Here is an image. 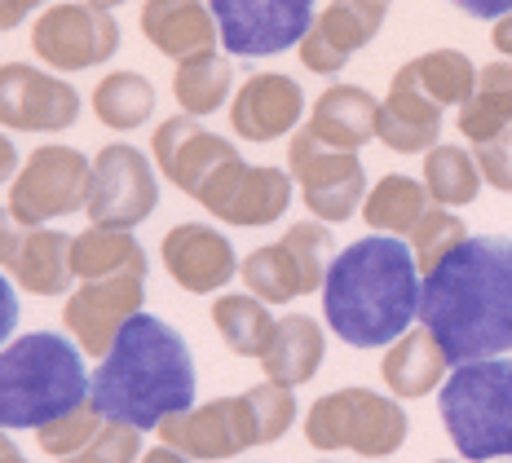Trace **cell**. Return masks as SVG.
Instances as JSON below:
<instances>
[{"label":"cell","mask_w":512,"mask_h":463,"mask_svg":"<svg viewBox=\"0 0 512 463\" xmlns=\"http://www.w3.org/2000/svg\"><path fill=\"white\" fill-rule=\"evenodd\" d=\"M420 322L451 366L512 353V239L468 234L433 274H424Z\"/></svg>","instance_id":"6da1fadb"},{"label":"cell","mask_w":512,"mask_h":463,"mask_svg":"<svg viewBox=\"0 0 512 463\" xmlns=\"http://www.w3.org/2000/svg\"><path fill=\"white\" fill-rule=\"evenodd\" d=\"M424 278L415 252L393 234L340 247L323 278V318L354 349H389L420 318Z\"/></svg>","instance_id":"7a4b0ae2"},{"label":"cell","mask_w":512,"mask_h":463,"mask_svg":"<svg viewBox=\"0 0 512 463\" xmlns=\"http://www.w3.org/2000/svg\"><path fill=\"white\" fill-rule=\"evenodd\" d=\"M89 397L106 419L146 433L195 406V358L164 318L133 314L89 375Z\"/></svg>","instance_id":"3957f363"},{"label":"cell","mask_w":512,"mask_h":463,"mask_svg":"<svg viewBox=\"0 0 512 463\" xmlns=\"http://www.w3.org/2000/svg\"><path fill=\"white\" fill-rule=\"evenodd\" d=\"M89 402V375L76 344L58 331H31L0 349V428H31Z\"/></svg>","instance_id":"277c9868"},{"label":"cell","mask_w":512,"mask_h":463,"mask_svg":"<svg viewBox=\"0 0 512 463\" xmlns=\"http://www.w3.org/2000/svg\"><path fill=\"white\" fill-rule=\"evenodd\" d=\"M437 406L460 459H512V358L460 362L437 393Z\"/></svg>","instance_id":"5b68a950"},{"label":"cell","mask_w":512,"mask_h":463,"mask_svg":"<svg viewBox=\"0 0 512 463\" xmlns=\"http://www.w3.org/2000/svg\"><path fill=\"white\" fill-rule=\"evenodd\" d=\"M411 419L393 393L336 389L305 411V441L314 450H354L362 459H389L402 450Z\"/></svg>","instance_id":"8992f818"},{"label":"cell","mask_w":512,"mask_h":463,"mask_svg":"<svg viewBox=\"0 0 512 463\" xmlns=\"http://www.w3.org/2000/svg\"><path fill=\"white\" fill-rule=\"evenodd\" d=\"M327 256H332V230L327 221H296L279 243L256 247L239 261V278L265 305H287L296 296L323 292Z\"/></svg>","instance_id":"52a82bcc"},{"label":"cell","mask_w":512,"mask_h":463,"mask_svg":"<svg viewBox=\"0 0 512 463\" xmlns=\"http://www.w3.org/2000/svg\"><path fill=\"white\" fill-rule=\"evenodd\" d=\"M89 181L93 164L76 146H36L23 172L14 177V186H9V217L23 230H40L45 221L71 217L89 203Z\"/></svg>","instance_id":"ba28073f"},{"label":"cell","mask_w":512,"mask_h":463,"mask_svg":"<svg viewBox=\"0 0 512 463\" xmlns=\"http://www.w3.org/2000/svg\"><path fill=\"white\" fill-rule=\"evenodd\" d=\"M287 168L301 181V199L314 212V221L340 225L367 199V172H362L358 150L323 146L309 128H296L292 142H287Z\"/></svg>","instance_id":"9c48e42d"},{"label":"cell","mask_w":512,"mask_h":463,"mask_svg":"<svg viewBox=\"0 0 512 463\" xmlns=\"http://www.w3.org/2000/svg\"><path fill=\"white\" fill-rule=\"evenodd\" d=\"M31 49L53 71H89L111 62V53L120 49V23L111 9H98L89 0H62L36 18Z\"/></svg>","instance_id":"30bf717a"},{"label":"cell","mask_w":512,"mask_h":463,"mask_svg":"<svg viewBox=\"0 0 512 463\" xmlns=\"http://www.w3.org/2000/svg\"><path fill=\"white\" fill-rule=\"evenodd\" d=\"M221 45L234 58H274L296 49L314 27V0H208Z\"/></svg>","instance_id":"8fae6325"},{"label":"cell","mask_w":512,"mask_h":463,"mask_svg":"<svg viewBox=\"0 0 512 463\" xmlns=\"http://www.w3.org/2000/svg\"><path fill=\"white\" fill-rule=\"evenodd\" d=\"M159 208V177L155 164L137 146L111 142L93 159V181H89V212L93 225H111V230H133Z\"/></svg>","instance_id":"7c38bea8"},{"label":"cell","mask_w":512,"mask_h":463,"mask_svg":"<svg viewBox=\"0 0 512 463\" xmlns=\"http://www.w3.org/2000/svg\"><path fill=\"white\" fill-rule=\"evenodd\" d=\"M84 102L76 84L62 75L36 71L27 62H5L0 67V128L14 133H62L80 120Z\"/></svg>","instance_id":"4fadbf2b"},{"label":"cell","mask_w":512,"mask_h":463,"mask_svg":"<svg viewBox=\"0 0 512 463\" xmlns=\"http://www.w3.org/2000/svg\"><path fill=\"white\" fill-rule=\"evenodd\" d=\"M142 305H146V274H111V278L80 283L76 292L67 296L62 322H67V331L76 336L80 353L106 358L115 336L124 331V322L133 314H142Z\"/></svg>","instance_id":"5bb4252c"},{"label":"cell","mask_w":512,"mask_h":463,"mask_svg":"<svg viewBox=\"0 0 512 463\" xmlns=\"http://www.w3.org/2000/svg\"><path fill=\"white\" fill-rule=\"evenodd\" d=\"M164 446L181 450L186 459H234L256 446V424L248 411V397H217V402L190 406L181 415H168L155 428Z\"/></svg>","instance_id":"9a60e30c"},{"label":"cell","mask_w":512,"mask_h":463,"mask_svg":"<svg viewBox=\"0 0 512 463\" xmlns=\"http://www.w3.org/2000/svg\"><path fill=\"white\" fill-rule=\"evenodd\" d=\"M384 14H389V0H332L314 18L309 36L296 45L305 71H314V75L345 71V62L380 36Z\"/></svg>","instance_id":"2e32d148"},{"label":"cell","mask_w":512,"mask_h":463,"mask_svg":"<svg viewBox=\"0 0 512 463\" xmlns=\"http://www.w3.org/2000/svg\"><path fill=\"white\" fill-rule=\"evenodd\" d=\"M151 150H155V168L190 199L199 195V186H204L226 159L239 155L234 142L208 133L195 115H173V120H164L151 137Z\"/></svg>","instance_id":"e0dca14e"},{"label":"cell","mask_w":512,"mask_h":463,"mask_svg":"<svg viewBox=\"0 0 512 463\" xmlns=\"http://www.w3.org/2000/svg\"><path fill=\"white\" fill-rule=\"evenodd\" d=\"M164 252V269L168 278L190 296H208L217 287H226L234 274H239V256H234V243L226 234H217L212 225L186 221L173 225L159 243Z\"/></svg>","instance_id":"ac0fdd59"},{"label":"cell","mask_w":512,"mask_h":463,"mask_svg":"<svg viewBox=\"0 0 512 463\" xmlns=\"http://www.w3.org/2000/svg\"><path fill=\"white\" fill-rule=\"evenodd\" d=\"M305 115V93L292 75L261 71L252 80H243V89L230 102V128L243 142H279V137L296 133Z\"/></svg>","instance_id":"d6986e66"},{"label":"cell","mask_w":512,"mask_h":463,"mask_svg":"<svg viewBox=\"0 0 512 463\" xmlns=\"http://www.w3.org/2000/svg\"><path fill=\"white\" fill-rule=\"evenodd\" d=\"M376 137L398 155H429L442 137V106L433 98H424L420 84L402 67L389 84V98L380 102V120Z\"/></svg>","instance_id":"ffe728a7"},{"label":"cell","mask_w":512,"mask_h":463,"mask_svg":"<svg viewBox=\"0 0 512 463\" xmlns=\"http://www.w3.org/2000/svg\"><path fill=\"white\" fill-rule=\"evenodd\" d=\"M142 36L151 40L164 58H195V53L217 49L221 31L204 0H146L142 5Z\"/></svg>","instance_id":"44dd1931"},{"label":"cell","mask_w":512,"mask_h":463,"mask_svg":"<svg viewBox=\"0 0 512 463\" xmlns=\"http://www.w3.org/2000/svg\"><path fill=\"white\" fill-rule=\"evenodd\" d=\"M380 102L362 84H332L309 111V133L332 150H362L376 137Z\"/></svg>","instance_id":"7402d4cb"},{"label":"cell","mask_w":512,"mask_h":463,"mask_svg":"<svg viewBox=\"0 0 512 463\" xmlns=\"http://www.w3.org/2000/svg\"><path fill=\"white\" fill-rule=\"evenodd\" d=\"M446 371H451V358L429 327H411L407 336H398L380 362V375L393 397H429L446 380Z\"/></svg>","instance_id":"603a6c76"},{"label":"cell","mask_w":512,"mask_h":463,"mask_svg":"<svg viewBox=\"0 0 512 463\" xmlns=\"http://www.w3.org/2000/svg\"><path fill=\"white\" fill-rule=\"evenodd\" d=\"M323 353H327L323 322L309 314H287V318H279V327H274L270 349L261 353L265 380L287 384V389L309 384L318 375V366H323Z\"/></svg>","instance_id":"cb8c5ba5"},{"label":"cell","mask_w":512,"mask_h":463,"mask_svg":"<svg viewBox=\"0 0 512 463\" xmlns=\"http://www.w3.org/2000/svg\"><path fill=\"white\" fill-rule=\"evenodd\" d=\"M71 234L62 230H23L9 261V278L31 296H62L71 287Z\"/></svg>","instance_id":"d4e9b609"},{"label":"cell","mask_w":512,"mask_h":463,"mask_svg":"<svg viewBox=\"0 0 512 463\" xmlns=\"http://www.w3.org/2000/svg\"><path fill=\"white\" fill-rule=\"evenodd\" d=\"M292 203V177L283 168H243V177L234 181L226 208L217 212L226 225H243V230H261L274 225Z\"/></svg>","instance_id":"484cf974"},{"label":"cell","mask_w":512,"mask_h":463,"mask_svg":"<svg viewBox=\"0 0 512 463\" xmlns=\"http://www.w3.org/2000/svg\"><path fill=\"white\" fill-rule=\"evenodd\" d=\"M71 274H76L80 283H93V278H111V274H151V265H146L142 243L128 230L89 225V230L76 234V243H71Z\"/></svg>","instance_id":"4316f807"},{"label":"cell","mask_w":512,"mask_h":463,"mask_svg":"<svg viewBox=\"0 0 512 463\" xmlns=\"http://www.w3.org/2000/svg\"><path fill=\"white\" fill-rule=\"evenodd\" d=\"M512 128V58H499L477 71L473 98L460 106V133L468 142H490Z\"/></svg>","instance_id":"83f0119b"},{"label":"cell","mask_w":512,"mask_h":463,"mask_svg":"<svg viewBox=\"0 0 512 463\" xmlns=\"http://www.w3.org/2000/svg\"><path fill=\"white\" fill-rule=\"evenodd\" d=\"M234 89V67L226 53L208 49V53H195V58H181L177 71H173V98L181 106V115H212L221 111Z\"/></svg>","instance_id":"f1b7e54d"},{"label":"cell","mask_w":512,"mask_h":463,"mask_svg":"<svg viewBox=\"0 0 512 463\" xmlns=\"http://www.w3.org/2000/svg\"><path fill=\"white\" fill-rule=\"evenodd\" d=\"M429 203L433 199H429V190H424V181L402 177V172H389V177H380L376 190L362 199V221H367L376 234H393V239H402V234H411L415 221L429 212Z\"/></svg>","instance_id":"f546056e"},{"label":"cell","mask_w":512,"mask_h":463,"mask_svg":"<svg viewBox=\"0 0 512 463\" xmlns=\"http://www.w3.org/2000/svg\"><path fill=\"white\" fill-rule=\"evenodd\" d=\"M212 327H217V336L226 340L230 353H239V358H261V353L270 349L279 318L252 292L248 296H217V305H212Z\"/></svg>","instance_id":"4dcf8cb0"},{"label":"cell","mask_w":512,"mask_h":463,"mask_svg":"<svg viewBox=\"0 0 512 463\" xmlns=\"http://www.w3.org/2000/svg\"><path fill=\"white\" fill-rule=\"evenodd\" d=\"M477 71L482 67H473V58L460 49H429V53H420V58L407 62V75L420 84L424 98H433L442 111L446 106H464L473 98Z\"/></svg>","instance_id":"1f68e13d"},{"label":"cell","mask_w":512,"mask_h":463,"mask_svg":"<svg viewBox=\"0 0 512 463\" xmlns=\"http://www.w3.org/2000/svg\"><path fill=\"white\" fill-rule=\"evenodd\" d=\"M155 111V89L146 75L137 71H111L98 80V89H93V115L115 128V133H133V128H142L151 120Z\"/></svg>","instance_id":"d6a6232c"},{"label":"cell","mask_w":512,"mask_h":463,"mask_svg":"<svg viewBox=\"0 0 512 463\" xmlns=\"http://www.w3.org/2000/svg\"><path fill=\"white\" fill-rule=\"evenodd\" d=\"M424 190L442 208H464L482 195V168L464 146H433L424 155Z\"/></svg>","instance_id":"836d02e7"},{"label":"cell","mask_w":512,"mask_h":463,"mask_svg":"<svg viewBox=\"0 0 512 463\" xmlns=\"http://www.w3.org/2000/svg\"><path fill=\"white\" fill-rule=\"evenodd\" d=\"M407 239H411V252H415L420 274H433V269L468 239V230H464V221L455 217V212H446L442 203H429V212L415 221V230L407 234Z\"/></svg>","instance_id":"e575fe53"},{"label":"cell","mask_w":512,"mask_h":463,"mask_svg":"<svg viewBox=\"0 0 512 463\" xmlns=\"http://www.w3.org/2000/svg\"><path fill=\"white\" fill-rule=\"evenodd\" d=\"M102 424H106V415L93 406V397H89V402H80L76 411L49 419V424H40L36 428V441H40V450H45V455L71 459V455H80V450L102 433Z\"/></svg>","instance_id":"d590c367"},{"label":"cell","mask_w":512,"mask_h":463,"mask_svg":"<svg viewBox=\"0 0 512 463\" xmlns=\"http://www.w3.org/2000/svg\"><path fill=\"white\" fill-rule=\"evenodd\" d=\"M243 397H248V411L256 424V446H270V441H279L296 424V393L287 384L265 380V384H252Z\"/></svg>","instance_id":"8d00e7d4"},{"label":"cell","mask_w":512,"mask_h":463,"mask_svg":"<svg viewBox=\"0 0 512 463\" xmlns=\"http://www.w3.org/2000/svg\"><path fill=\"white\" fill-rule=\"evenodd\" d=\"M142 459V428L133 424H102V433L80 450V455L62 459V463H137Z\"/></svg>","instance_id":"74e56055"},{"label":"cell","mask_w":512,"mask_h":463,"mask_svg":"<svg viewBox=\"0 0 512 463\" xmlns=\"http://www.w3.org/2000/svg\"><path fill=\"white\" fill-rule=\"evenodd\" d=\"M473 159L477 168H482V181L495 190H504L512 195V128H504L499 137H490V142H477L473 146Z\"/></svg>","instance_id":"f35d334b"},{"label":"cell","mask_w":512,"mask_h":463,"mask_svg":"<svg viewBox=\"0 0 512 463\" xmlns=\"http://www.w3.org/2000/svg\"><path fill=\"white\" fill-rule=\"evenodd\" d=\"M45 5V0H0V31H14L23 27L36 9Z\"/></svg>","instance_id":"ab89813d"},{"label":"cell","mask_w":512,"mask_h":463,"mask_svg":"<svg viewBox=\"0 0 512 463\" xmlns=\"http://www.w3.org/2000/svg\"><path fill=\"white\" fill-rule=\"evenodd\" d=\"M14 327H18V296H14V287L5 283V274H0V349L14 336Z\"/></svg>","instance_id":"60d3db41"},{"label":"cell","mask_w":512,"mask_h":463,"mask_svg":"<svg viewBox=\"0 0 512 463\" xmlns=\"http://www.w3.org/2000/svg\"><path fill=\"white\" fill-rule=\"evenodd\" d=\"M455 9H464L468 18H486V23H495V18L512 14V0H451Z\"/></svg>","instance_id":"b9f144b4"},{"label":"cell","mask_w":512,"mask_h":463,"mask_svg":"<svg viewBox=\"0 0 512 463\" xmlns=\"http://www.w3.org/2000/svg\"><path fill=\"white\" fill-rule=\"evenodd\" d=\"M490 45L499 49V58H512V14L495 18V27H490Z\"/></svg>","instance_id":"7bdbcfd3"},{"label":"cell","mask_w":512,"mask_h":463,"mask_svg":"<svg viewBox=\"0 0 512 463\" xmlns=\"http://www.w3.org/2000/svg\"><path fill=\"white\" fill-rule=\"evenodd\" d=\"M9 177H18V146L0 133V186H5Z\"/></svg>","instance_id":"ee69618b"},{"label":"cell","mask_w":512,"mask_h":463,"mask_svg":"<svg viewBox=\"0 0 512 463\" xmlns=\"http://www.w3.org/2000/svg\"><path fill=\"white\" fill-rule=\"evenodd\" d=\"M137 463H195V459H186L181 450H173V446H159V450H146Z\"/></svg>","instance_id":"f6af8a7d"},{"label":"cell","mask_w":512,"mask_h":463,"mask_svg":"<svg viewBox=\"0 0 512 463\" xmlns=\"http://www.w3.org/2000/svg\"><path fill=\"white\" fill-rule=\"evenodd\" d=\"M0 463H27V459H23V450H18L14 441L5 437V428H0Z\"/></svg>","instance_id":"bcb514c9"},{"label":"cell","mask_w":512,"mask_h":463,"mask_svg":"<svg viewBox=\"0 0 512 463\" xmlns=\"http://www.w3.org/2000/svg\"><path fill=\"white\" fill-rule=\"evenodd\" d=\"M89 5H98V9H120L124 0H89Z\"/></svg>","instance_id":"7dc6e473"},{"label":"cell","mask_w":512,"mask_h":463,"mask_svg":"<svg viewBox=\"0 0 512 463\" xmlns=\"http://www.w3.org/2000/svg\"><path fill=\"white\" fill-rule=\"evenodd\" d=\"M437 463H460V459H437Z\"/></svg>","instance_id":"c3c4849f"}]
</instances>
